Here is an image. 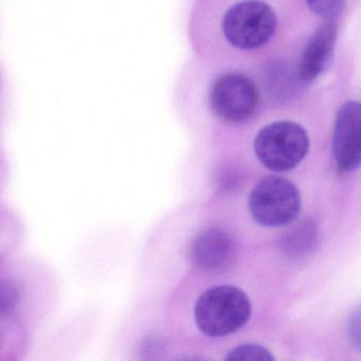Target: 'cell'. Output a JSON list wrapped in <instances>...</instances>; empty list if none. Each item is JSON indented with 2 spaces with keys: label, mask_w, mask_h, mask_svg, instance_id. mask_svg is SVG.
<instances>
[{
  "label": "cell",
  "mask_w": 361,
  "mask_h": 361,
  "mask_svg": "<svg viewBox=\"0 0 361 361\" xmlns=\"http://www.w3.org/2000/svg\"><path fill=\"white\" fill-rule=\"evenodd\" d=\"M214 114L227 122H243L256 114L260 103L258 87L242 73H227L212 85L209 97Z\"/></svg>",
  "instance_id": "5"
},
{
  "label": "cell",
  "mask_w": 361,
  "mask_h": 361,
  "mask_svg": "<svg viewBox=\"0 0 361 361\" xmlns=\"http://www.w3.org/2000/svg\"><path fill=\"white\" fill-rule=\"evenodd\" d=\"M250 214L258 224L281 227L290 224L300 213L301 197L298 189L286 178H263L250 193Z\"/></svg>",
  "instance_id": "4"
},
{
  "label": "cell",
  "mask_w": 361,
  "mask_h": 361,
  "mask_svg": "<svg viewBox=\"0 0 361 361\" xmlns=\"http://www.w3.org/2000/svg\"><path fill=\"white\" fill-rule=\"evenodd\" d=\"M307 4L316 15L332 20L343 12L345 0H307Z\"/></svg>",
  "instance_id": "11"
},
{
  "label": "cell",
  "mask_w": 361,
  "mask_h": 361,
  "mask_svg": "<svg viewBox=\"0 0 361 361\" xmlns=\"http://www.w3.org/2000/svg\"><path fill=\"white\" fill-rule=\"evenodd\" d=\"M252 316L250 298L240 288L222 285L209 288L197 299L195 319L206 336L224 337L243 328Z\"/></svg>",
  "instance_id": "1"
},
{
  "label": "cell",
  "mask_w": 361,
  "mask_h": 361,
  "mask_svg": "<svg viewBox=\"0 0 361 361\" xmlns=\"http://www.w3.org/2000/svg\"><path fill=\"white\" fill-rule=\"evenodd\" d=\"M349 337L354 347L361 352V305L354 309L349 320Z\"/></svg>",
  "instance_id": "13"
},
{
  "label": "cell",
  "mask_w": 361,
  "mask_h": 361,
  "mask_svg": "<svg viewBox=\"0 0 361 361\" xmlns=\"http://www.w3.org/2000/svg\"><path fill=\"white\" fill-rule=\"evenodd\" d=\"M19 303V290L8 280L0 281V315L12 314Z\"/></svg>",
  "instance_id": "12"
},
{
  "label": "cell",
  "mask_w": 361,
  "mask_h": 361,
  "mask_svg": "<svg viewBox=\"0 0 361 361\" xmlns=\"http://www.w3.org/2000/svg\"><path fill=\"white\" fill-rule=\"evenodd\" d=\"M315 225L303 223L290 233L286 239V249L293 254H302L310 251L316 242Z\"/></svg>",
  "instance_id": "9"
},
{
  "label": "cell",
  "mask_w": 361,
  "mask_h": 361,
  "mask_svg": "<svg viewBox=\"0 0 361 361\" xmlns=\"http://www.w3.org/2000/svg\"><path fill=\"white\" fill-rule=\"evenodd\" d=\"M333 153L341 171L349 173L361 165V103L345 102L336 114Z\"/></svg>",
  "instance_id": "6"
},
{
  "label": "cell",
  "mask_w": 361,
  "mask_h": 361,
  "mask_svg": "<svg viewBox=\"0 0 361 361\" xmlns=\"http://www.w3.org/2000/svg\"><path fill=\"white\" fill-rule=\"evenodd\" d=\"M275 360L269 350L259 345H242L229 352L226 360L233 361H271Z\"/></svg>",
  "instance_id": "10"
},
{
  "label": "cell",
  "mask_w": 361,
  "mask_h": 361,
  "mask_svg": "<svg viewBox=\"0 0 361 361\" xmlns=\"http://www.w3.org/2000/svg\"><path fill=\"white\" fill-rule=\"evenodd\" d=\"M235 245L231 235L219 227L205 229L191 246V261L202 271H220L235 260Z\"/></svg>",
  "instance_id": "7"
},
{
  "label": "cell",
  "mask_w": 361,
  "mask_h": 361,
  "mask_svg": "<svg viewBox=\"0 0 361 361\" xmlns=\"http://www.w3.org/2000/svg\"><path fill=\"white\" fill-rule=\"evenodd\" d=\"M337 27L326 23L311 36L300 59L298 78L302 83H312L326 73L334 61Z\"/></svg>",
  "instance_id": "8"
},
{
  "label": "cell",
  "mask_w": 361,
  "mask_h": 361,
  "mask_svg": "<svg viewBox=\"0 0 361 361\" xmlns=\"http://www.w3.org/2000/svg\"><path fill=\"white\" fill-rule=\"evenodd\" d=\"M277 28L271 6L260 0H244L225 13L222 30L229 44L242 50L260 48L269 42Z\"/></svg>",
  "instance_id": "3"
},
{
  "label": "cell",
  "mask_w": 361,
  "mask_h": 361,
  "mask_svg": "<svg viewBox=\"0 0 361 361\" xmlns=\"http://www.w3.org/2000/svg\"><path fill=\"white\" fill-rule=\"evenodd\" d=\"M254 150L259 161L271 171H290L309 153L310 138L301 125L290 121H278L259 131Z\"/></svg>",
  "instance_id": "2"
}]
</instances>
